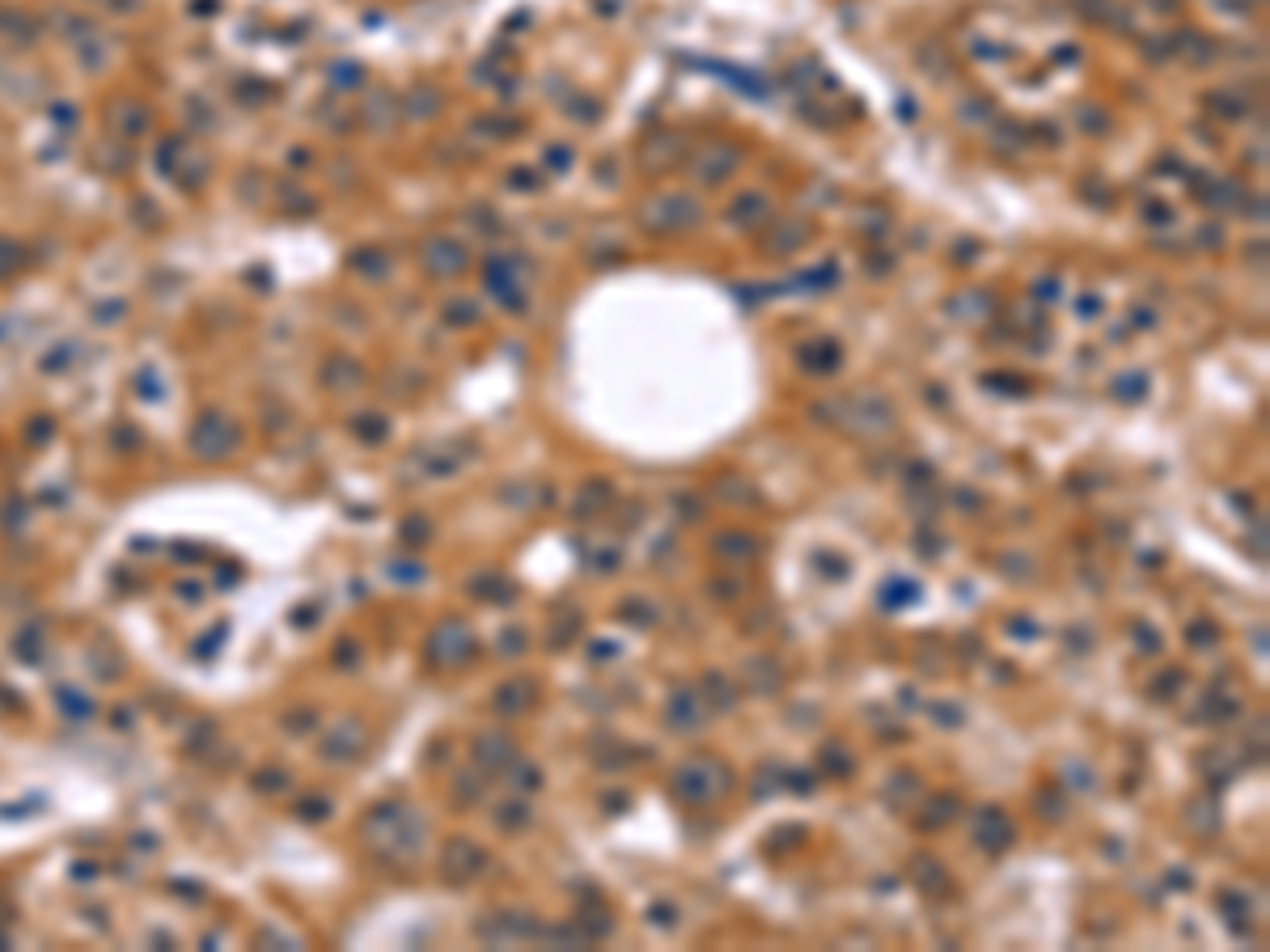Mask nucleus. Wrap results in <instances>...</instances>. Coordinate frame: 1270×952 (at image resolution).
I'll list each match as a JSON object with an SVG mask.
<instances>
[{"label":"nucleus","mask_w":1270,"mask_h":952,"mask_svg":"<svg viewBox=\"0 0 1270 952\" xmlns=\"http://www.w3.org/2000/svg\"><path fill=\"white\" fill-rule=\"evenodd\" d=\"M728 792H733V770H728L721 757L699 754V757H686V762L674 770V796L690 808L721 804Z\"/></svg>","instance_id":"nucleus-1"},{"label":"nucleus","mask_w":1270,"mask_h":952,"mask_svg":"<svg viewBox=\"0 0 1270 952\" xmlns=\"http://www.w3.org/2000/svg\"><path fill=\"white\" fill-rule=\"evenodd\" d=\"M708 715H712V707L703 703L695 690H682V694H678V699L670 703V724H674L678 732H695V728H703V724H708Z\"/></svg>","instance_id":"nucleus-2"},{"label":"nucleus","mask_w":1270,"mask_h":952,"mask_svg":"<svg viewBox=\"0 0 1270 952\" xmlns=\"http://www.w3.org/2000/svg\"><path fill=\"white\" fill-rule=\"evenodd\" d=\"M534 703H538V686L530 677H508V686H500L496 694V707L504 715H525Z\"/></svg>","instance_id":"nucleus-3"},{"label":"nucleus","mask_w":1270,"mask_h":952,"mask_svg":"<svg viewBox=\"0 0 1270 952\" xmlns=\"http://www.w3.org/2000/svg\"><path fill=\"white\" fill-rule=\"evenodd\" d=\"M445 868L454 881H470L474 872L487 868V855H483V846H474V843H454L445 855Z\"/></svg>","instance_id":"nucleus-4"},{"label":"nucleus","mask_w":1270,"mask_h":952,"mask_svg":"<svg viewBox=\"0 0 1270 952\" xmlns=\"http://www.w3.org/2000/svg\"><path fill=\"white\" fill-rule=\"evenodd\" d=\"M974 839H979L986 851H1004V846L1012 843V821L999 813V808H986V813L979 817V830H974Z\"/></svg>","instance_id":"nucleus-5"},{"label":"nucleus","mask_w":1270,"mask_h":952,"mask_svg":"<svg viewBox=\"0 0 1270 952\" xmlns=\"http://www.w3.org/2000/svg\"><path fill=\"white\" fill-rule=\"evenodd\" d=\"M910 877H915V885H919V889L928 893V897L948 893V872H944L941 864H936V859H928V855H919L915 864H910Z\"/></svg>","instance_id":"nucleus-6"},{"label":"nucleus","mask_w":1270,"mask_h":952,"mask_svg":"<svg viewBox=\"0 0 1270 952\" xmlns=\"http://www.w3.org/2000/svg\"><path fill=\"white\" fill-rule=\"evenodd\" d=\"M703 703H708L712 712H728V707L737 703V690L728 686L721 673H708V681H703Z\"/></svg>","instance_id":"nucleus-7"},{"label":"nucleus","mask_w":1270,"mask_h":952,"mask_svg":"<svg viewBox=\"0 0 1270 952\" xmlns=\"http://www.w3.org/2000/svg\"><path fill=\"white\" fill-rule=\"evenodd\" d=\"M957 817V801L953 796H936V801L923 808V817H919V830H941L948 826V821Z\"/></svg>","instance_id":"nucleus-8"},{"label":"nucleus","mask_w":1270,"mask_h":952,"mask_svg":"<svg viewBox=\"0 0 1270 952\" xmlns=\"http://www.w3.org/2000/svg\"><path fill=\"white\" fill-rule=\"evenodd\" d=\"M754 550L759 546H754L750 538H721V542H716V555L721 559H750Z\"/></svg>","instance_id":"nucleus-9"}]
</instances>
